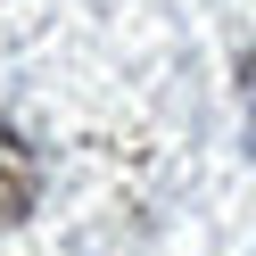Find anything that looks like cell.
Wrapping results in <instances>:
<instances>
[{
    "label": "cell",
    "mask_w": 256,
    "mask_h": 256,
    "mask_svg": "<svg viewBox=\"0 0 256 256\" xmlns=\"http://www.w3.org/2000/svg\"><path fill=\"white\" fill-rule=\"evenodd\" d=\"M34 190H42V166H34V149H25V140L0 124V223H17L25 206H34Z\"/></svg>",
    "instance_id": "cell-1"
},
{
    "label": "cell",
    "mask_w": 256,
    "mask_h": 256,
    "mask_svg": "<svg viewBox=\"0 0 256 256\" xmlns=\"http://www.w3.org/2000/svg\"><path fill=\"white\" fill-rule=\"evenodd\" d=\"M240 83H248V91H256V66H240Z\"/></svg>",
    "instance_id": "cell-2"
}]
</instances>
